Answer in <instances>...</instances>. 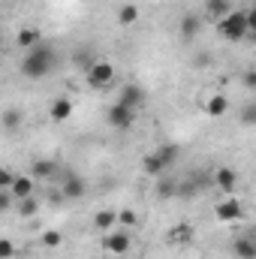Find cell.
I'll return each instance as SVG.
<instances>
[{"mask_svg": "<svg viewBox=\"0 0 256 259\" xmlns=\"http://www.w3.org/2000/svg\"><path fill=\"white\" fill-rule=\"evenodd\" d=\"M55 61H58L55 49L46 46V42H39V46H33V49L24 52V58H21V75L39 81V78H46L55 69Z\"/></svg>", "mask_w": 256, "mask_h": 259, "instance_id": "6da1fadb", "label": "cell"}, {"mask_svg": "<svg viewBox=\"0 0 256 259\" xmlns=\"http://www.w3.org/2000/svg\"><path fill=\"white\" fill-rule=\"evenodd\" d=\"M217 33H220L223 39H229V42L247 39V33H253L250 24H247V12H244V9H232L229 15H223V18L217 21Z\"/></svg>", "mask_w": 256, "mask_h": 259, "instance_id": "7a4b0ae2", "label": "cell"}, {"mask_svg": "<svg viewBox=\"0 0 256 259\" xmlns=\"http://www.w3.org/2000/svg\"><path fill=\"white\" fill-rule=\"evenodd\" d=\"M84 75H88V84L94 91H106V88H112L118 81V69L109 61H91L88 69H84Z\"/></svg>", "mask_w": 256, "mask_h": 259, "instance_id": "3957f363", "label": "cell"}, {"mask_svg": "<svg viewBox=\"0 0 256 259\" xmlns=\"http://www.w3.org/2000/svg\"><path fill=\"white\" fill-rule=\"evenodd\" d=\"M214 217H217L220 223H238V220L244 217V202H238L235 196H226L223 202L214 205Z\"/></svg>", "mask_w": 256, "mask_h": 259, "instance_id": "277c9868", "label": "cell"}, {"mask_svg": "<svg viewBox=\"0 0 256 259\" xmlns=\"http://www.w3.org/2000/svg\"><path fill=\"white\" fill-rule=\"evenodd\" d=\"M136 109H127V106H121V103H115V106H109V112H106V121L112 124V130H130L136 124Z\"/></svg>", "mask_w": 256, "mask_h": 259, "instance_id": "5b68a950", "label": "cell"}, {"mask_svg": "<svg viewBox=\"0 0 256 259\" xmlns=\"http://www.w3.org/2000/svg\"><path fill=\"white\" fill-rule=\"evenodd\" d=\"M115 103H121V106H127V109H136V112H139V109L145 106V88L136 84V81H130V84L121 88V94H118Z\"/></svg>", "mask_w": 256, "mask_h": 259, "instance_id": "8992f818", "label": "cell"}, {"mask_svg": "<svg viewBox=\"0 0 256 259\" xmlns=\"http://www.w3.org/2000/svg\"><path fill=\"white\" fill-rule=\"evenodd\" d=\"M84 193H88L84 178H78V175H66L64 181H61V199H64V202H78Z\"/></svg>", "mask_w": 256, "mask_h": 259, "instance_id": "52a82bcc", "label": "cell"}, {"mask_svg": "<svg viewBox=\"0 0 256 259\" xmlns=\"http://www.w3.org/2000/svg\"><path fill=\"white\" fill-rule=\"evenodd\" d=\"M130 244H133L130 232H121V229L106 232V241H103V247H106L109 253H115V256H124V253L130 250Z\"/></svg>", "mask_w": 256, "mask_h": 259, "instance_id": "ba28073f", "label": "cell"}, {"mask_svg": "<svg viewBox=\"0 0 256 259\" xmlns=\"http://www.w3.org/2000/svg\"><path fill=\"white\" fill-rule=\"evenodd\" d=\"M211 184H217L226 196H232L235 193V187H238V172L229 169V166H220L217 172H211Z\"/></svg>", "mask_w": 256, "mask_h": 259, "instance_id": "9c48e42d", "label": "cell"}, {"mask_svg": "<svg viewBox=\"0 0 256 259\" xmlns=\"http://www.w3.org/2000/svg\"><path fill=\"white\" fill-rule=\"evenodd\" d=\"M9 193H12L15 202L30 199V196H33V178H30V175H15L12 184H9Z\"/></svg>", "mask_w": 256, "mask_h": 259, "instance_id": "30bf717a", "label": "cell"}, {"mask_svg": "<svg viewBox=\"0 0 256 259\" xmlns=\"http://www.w3.org/2000/svg\"><path fill=\"white\" fill-rule=\"evenodd\" d=\"M142 169H145V175H151V178H163L169 166L160 160V154H157V151H148V154L142 157Z\"/></svg>", "mask_w": 256, "mask_h": 259, "instance_id": "8fae6325", "label": "cell"}, {"mask_svg": "<svg viewBox=\"0 0 256 259\" xmlns=\"http://www.w3.org/2000/svg\"><path fill=\"white\" fill-rule=\"evenodd\" d=\"M0 127L6 130V133H18V130L24 127V112L15 109V106L3 109V115H0Z\"/></svg>", "mask_w": 256, "mask_h": 259, "instance_id": "7c38bea8", "label": "cell"}, {"mask_svg": "<svg viewBox=\"0 0 256 259\" xmlns=\"http://www.w3.org/2000/svg\"><path fill=\"white\" fill-rule=\"evenodd\" d=\"M202 109H205V115H208V118H223V115L229 112V100H226L223 94H214V97H208V100H205V106H202Z\"/></svg>", "mask_w": 256, "mask_h": 259, "instance_id": "4fadbf2b", "label": "cell"}, {"mask_svg": "<svg viewBox=\"0 0 256 259\" xmlns=\"http://www.w3.org/2000/svg\"><path fill=\"white\" fill-rule=\"evenodd\" d=\"M49 112H52V121L61 124V121H66V118L72 115V100H69V97H55Z\"/></svg>", "mask_w": 256, "mask_h": 259, "instance_id": "5bb4252c", "label": "cell"}, {"mask_svg": "<svg viewBox=\"0 0 256 259\" xmlns=\"http://www.w3.org/2000/svg\"><path fill=\"white\" fill-rule=\"evenodd\" d=\"M58 175V163H52V160H36L33 166H30V178L36 181V178H42V181H49V178H55Z\"/></svg>", "mask_w": 256, "mask_h": 259, "instance_id": "9a60e30c", "label": "cell"}, {"mask_svg": "<svg viewBox=\"0 0 256 259\" xmlns=\"http://www.w3.org/2000/svg\"><path fill=\"white\" fill-rule=\"evenodd\" d=\"M94 226H97L100 232H112V229L118 226V211H112V208H103V211H97V217H94Z\"/></svg>", "mask_w": 256, "mask_h": 259, "instance_id": "2e32d148", "label": "cell"}, {"mask_svg": "<svg viewBox=\"0 0 256 259\" xmlns=\"http://www.w3.org/2000/svg\"><path fill=\"white\" fill-rule=\"evenodd\" d=\"M229 12H232V0H205V15H208V18L220 21V18L229 15Z\"/></svg>", "mask_w": 256, "mask_h": 259, "instance_id": "e0dca14e", "label": "cell"}, {"mask_svg": "<svg viewBox=\"0 0 256 259\" xmlns=\"http://www.w3.org/2000/svg\"><path fill=\"white\" fill-rule=\"evenodd\" d=\"M15 42L27 52V49H33V46H39V42H42V33H39L36 27H21V30H18V36H15Z\"/></svg>", "mask_w": 256, "mask_h": 259, "instance_id": "ac0fdd59", "label": "cell"}, {"mask_svg": "<svg viewBox=\"0 0 256 259\" xmlns=\"http://www.w3.org/2000/svg\"><path fill=\"white\" fill-rule=\"evenodd\" d=\"M193 235H196L193 223H178V226H172V232H169V241H172V244H190Z\"/></svg>", "mask_w": 256, "mask_h": 259, "instance_id": "d6986e66", "label": "cell"}, {"mask_svg": "<svg viewBox=\"0 0 256 259\" xmlns=\"http://www.w3.org/2000/svg\"><path fill=\"white\" fill-rule=\"evenodd\" d=\"M199 27H202V18H199V15H193V12H187V15L181 18V24H178V30H181V36H184V39L199 36Z\"/></svg>", "mask_w": 256, "mask_h": 259, "instance_id": "ffe728a7", "label": "cell"}, {"mask_svg": "<svg viewBox=\"0 0 256 259\" xmlns=\"http://www.w3.org/2000/svg\"><path fill=\"white\" fill-rule=\"evenodd\" d=\"M232 253H235L238 259H256L253 238H235V241H232Z\"/></svg>", "mask_w": 256, "mask_h": 259, "instance_id": "44dd1931", "label": "cell"}, {"mask_svg": "<svg viewBox=\"0 0 256 259\" xmlns=\"http://www.w3.org/2000/svg\"><path fill=\"white\" fill-rule=\"evenodd\" d=\"M39 244H42L46 250H58V247L64 244V232H58V229H46V232L39 235Z\"/></svg>", "mask_w": 256, "mask_h": 259, "instance_id": "7402d4cb", "label": "cell"}, {"mask_svg": "<svg viewBox=\"0 0 256 259\" xmlns=\"http://www.w3.org/2000/svg\"><path fill=\"white\" fill-rule=\"evenodd\" d=\"M136 21H139L136 3H124V6L118 9V24H121V27H130V24H136Z\"/></svg>", "mask_w": 256, "mask_h": 259, "instance_id": "603a6c76", "label": "cell"}, {"mask_svg": "<svg viewBox=\"0 0 256 259\" xmlns=\"http://www.w3.org/2000/svg\"><path fill=\"white\" fill-rule=\"evenodd\" d=\"M157 154H160V160L166 163V166H172L175 160H178V154H181V148L175 145V142H166V145H160V148H154Z\"/></svg>", "mask_w": 256, "mask_h": 259, "instance_id": "cb8c5ba5", "label": "cell"}, {"mask_svg": "<svg viewBox=\"0 0 256 259\" xmlns=\"http://www.w3.org/2000/svg\"><path fill=\"white\" fill-rule=\"evenodd\" d=\"M178 190V184L172 181V178H157V187H154V193L160 196V199H172Z\"/></svg>", "mask_w": 256, "mask_h": 259, "instance_id": "d4e9b609", "label": "cell"}, {"mask_svg": "<svg viewBox=\"0 0 256 259\" xmlns=\"http://www.w3.org/2000/svg\"><path fill=\"white\" fill-rule=\"evenodd\" d=\"M15 208H18V214L21 217H33V214H39V202L30 196V199H21V202H15Z\"/></svg>", "mask_w": 256, "mask_h": 259, "instance_id": "484cf974", "label": "cell"}, {"mask_svg": "<svg viewBox=\"0 0 256 259\" xmlns=\"http://www.w3.org/2000/svg\"><path fill=\"white\" fill-rule=\"evenodd\" d=\"M199 193H202V190L193 184L190 178H184V181L178 184V190H175V196H181V199H193V196H199Z\"/></svg>", "mask_w": 256, "mask_h": 259, "instance_id": "4316f807", "label": "cell"}, {"mask_svg": "<svg viewBox=\"0 0 256 259\" xmlns=\"http://www.w3.org/2000/svg\"><path fill=\"white\" fill-rule=\"evenodd\" d=\"M118 223H121V226H127V229H133V226H139V214H136V211H118Z\"/></svg>", "mask_w": 256, "mask_h": 259, "instance_id": "83f0119b", "label": "cell"}, {"mask_svg": "<svg viewBox=\"0 0 256 259\" xmlns=\"http://www.w3.org/2000/svg\"><path fill=\"white\" fill-rule=\"evenodd\" d=\"M190 181L196 184V187H199V190H205V187L211 184V172H193Z\"/></svg>", "mask_w": 256, "mask_h": 259, "instance_id": "f1b7e54d", "label": "cell"}, {"mask_svg": "<svg viewBox=\"0 0 256 259\" xmlns=\"http://www.w3.org/2000/svg\"><path fill=\"white\" fill-rule=\"evenodd\" d=\"M12 256H15V241L0 238V259H12Z\"/></svg>", "mask_w": 256, "mask_h": 259, "instance_id": "f546056e", "label": "cell"}, {"mask_svg": "<svg viewBox=\"0 0 256 259\" xmlns=\"http://www.w3.org/2000/svg\"><path fill=\"white\" fill-rule=\"evenodd\" d=\"M12 205H15L12 193H9V190H0V214H3V211H9Z\"/></svg>", "mask_w": 256, "mask_h": 259, "instance_id": "4dcf8cb0", "label": "cell"}, {"mask_svg": "<svg viewBox=\"0 0 256 259\" xmlns=\"http://www.w3.org/2000/svg\"><path fill=\"white\" fill-rule=\"evenodd\" d=\"M241 121L250 127V124H256V106L253 103H247V109H244V115H241Z\"/></svg>", "mask_w": 256, "mask_h": 259, "instance_id": "1f68e13d", "label": "cell"}, {"mask_svg": "<svg viewBox=\"0 0 256 259\" xmlns=\"http://www.w3.org/2000/svg\"><path fill=\"white\" fill-rule=\"evenodd\" d=\"M12 178H15V175H12L9 169H3V166H0V190H9V184H12Z\"/></svg>", "mask_w": 256, "mask_h": 259, "instance_id": "d6a6232c", "label": "cell"}, {"mask_svg": "<svg viewBox=\"0 0 256 259\" xmlns=\"http://www.w3.org/2000/svg\"><path fill=\"white\" fill-rule=\"evenodd\" d=\"M244 88H256V72H253V69H247V72H244Z\"/></svg>", "mask_w": 256, "mask_h": 259, "instance_id": "836d02e7", "label": "cell"}, {"mask_svg": "<svg viewBox=\"0 0 256 259\" xmlns=\"http://www.w3.org/2000/svg\"><path fill=\"white\" fill-rule=\"evenodd\" d=\"M247 3H250V6H253V0H247Z\"/></svg>", "mask_w": 256, "mask_h": 259, "instance_id": "e575fe53", "label": "cell"}]
</instances>
